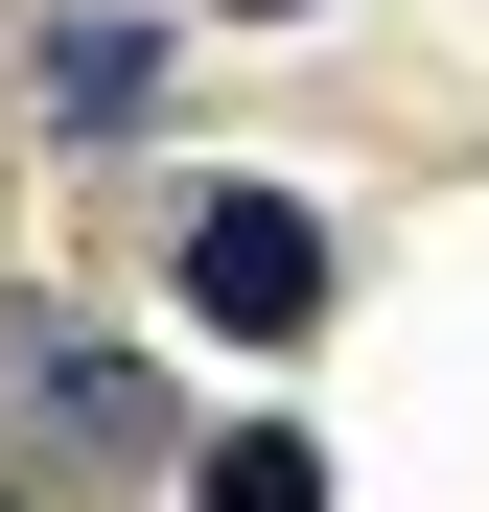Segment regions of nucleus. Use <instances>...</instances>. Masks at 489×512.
<instances>
[{"label": "nucleus", "instance_id": "f03ea898", "mask_svg": "<svg viewBox=\"0 0 489 512\" xmlns=\"http://www.w3.org/2000/svg\"><path fill=\"white\" fill-rule=\"evenodd\" d=\"M47 94L70 117H140V24H47Z\"/></svg>", "mask_w": 489, "mask_h": 512}, {"label": "nucleus", "instance_id": "7ed1b4c3", "mask_svg": "<svg viewBox=\"0 0 489 512\" xmlns=\"http://www.w3.org/2000/svg\"><path fill=\"white\" fill-rule=\"evenodd\" d=\"M210 512H326V466H303V443H280V419H257V443H233V466H210Z\"/></svg>", "mask_w": 489, "mask_h": 512}, {"label": "nucleus", "instance_id": "f257e3e1", "mask_svg": "<svg viewBox=\"0 0 489 512\" xmlns=\"http://www.w3.org/2000/svg\"><path fill=\"white\" fill-rule=\"evenodd\" d=\"M187 303L233 326V350H280V326L326 303V233H303L280 187H210V210H187Z\"/></svg>", "mask_w": 489, "mask_h": 512}]
</instances>
